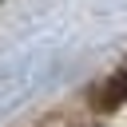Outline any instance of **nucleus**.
<instances>
[{
	"label": "nucleus",
	"mask_w": 127,
	"mask_h": 127,
	"mask_svg": "<svg viewBox=\"0 0 127 127\" xmlns=\"http://www.w3.org/2000/svg\"><path fill=\"white\" fill-rule=\"evenodd\" d=\"M123 99H127V64H123V67L107 79V87L99 91V107H119Z\"/></svg>",
	"instance_id": "1"
}]
</instances>
